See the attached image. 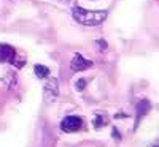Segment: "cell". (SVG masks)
Returning <instances> with one entry per match:
<instances>
[{"label":"cell","mask_w":159,"mask_h":147,"mask_svg":"<svg viewBox=\"0 0 159 147\" xmlns=\"http://www.w3.org/2000/svg\"><path fill=\"white\" fill-rule=\"evenodd\" d=\"M72 15L73 19L80 24H84V25H99L102 24L105 19H107L108 13L107 11H89V10H83L80 6H75L72 10Z\"/></svg>","instance_id":"cell-1"},{"label":"cell","mask_w":159,"mask_h":147,"mask_svg":"<svg viewBox=\"0 0 159 147\" xmlns=\"http://www.w3.org/2000/svg\"><path fill=\"white\" fill-rule=\"evenodd\" d=\"M83 125V120L81 117L78 116H67L62 122H61V130L65 131V133H73V131H78Z\"/></svg>","instance_id":"cell-2"},{"label":"cell","mask_w":159,"mask_h":147,"mask_svg":"<svg viewBox=\"0 0 159 147\" xmlns=\"http://www.w3.org/2000/svg\"><path fill=\"white\" fill-rule=\"evenodd\" d=\"M45 103H52L59 95V84L56 78H51L45 84Z\"/></svg>","instance_id":"cell-3"},{"label":"cell","mask_w":159,"mask_h":147,"mask_svg":"<svg viewBox=\"0 0 159 147\" xmlns=\"http://www.w3.org/2000/svg\"><path fill=\"white\" fill-rule=\"evenodd\" d=\"M91 66H92V62L88 60V59H84L81 54H78V52L73 56V59L70 62V70L72 71H83V70L91 68Z\"/></svg>","instance_id":"cell-4"},{"label":"cell","mask_w":159,"mask_h":147,"mask_svg":"<svg viewBox=\"0 0 159 147\" xmlns=\"http://www.w3.org/2000/svg\"><path fill=\"white\" fill-rule=\"evenodd\" d=\"M16 57V51L10 44H0V62H10L13 63Z\"/></svg>","instance_id":"cell-5"},{"label":"cell","mask_w":159,"mask_h":147,"mask_svg":"<svg viewBox=\"0 0 159 147\" xmlns=\"http://www.w3.org/2000/svg\"><path fill=\"white\" fill-rule=\"evenodd\" d=\"M150 111H151V104H150V101H148V100H140V101L137 103V112H135V127L139 125L140 119H142V117H145V116H147Z\"/></svg>","instance_id":"cell-6"},{"label":"cell","mask_w":159,"mask_h":147,"mask_svg":"<svg viewBox=\"0 0 159 147\" xmlns=\"http://www.w3.org/2000/svg\"><path fill=\"white\" fill-rule=\"evenodd\" d=\"M34 71L38 76V79H45L49 74V68H48V66H45V65H35L34 66Z\"/></svg>","instance_id":"cell-7"},{"label":"cell","mask_w":159,"mask_h":147,"mask_svg":"<svg viewBox=\"0 0 159 147\" xmlns=\"http://www.w3.org/2000/svg\"><path fill=\"white\" fill-rule=\"evenodd\" d=\"M103 125H107V119H103L102 116H96L94 117V127L99 128V127H103Z\"/></svg>","instance_id":"cell-8"},{"label":"cell","mask_w":159,"mask_h":147,"mask_svg":"<svg viewBox=\"0 0 159 147\" xmlns=\"http://www.w3.org/2000/svg\"><path fill=\"white\" fill-rule=\"evenodd\" d=\"M86 87V79H78V82H76V89L78 90H83Z\"/></svg>","instance_id":"cell-9"},{"label":"cell","mask_w":159,"mask_h":147,"mask_svg":"<svg viewBox=\"0 0 159 147\" xmlns=\"http://www.w3.org/2000/svg\"><path fill=\"white\" fill-rule=\"evenodd\" d=\"M97 44L102 49H107V43H105V40H97Z\"/></svg>","instance_id":"cell-10"},{"label":"cell","mask_w":159,"mask_h":147,"mask_svg":"<svg viewBox=\"0 0 159 147\" xmlns=\"http://www.w3.org/2000/svg\"><path fill=\"white\" fill-rule=\"evenodd\" d=\"M154 147H157V145H154Z\"/></svg>","instance_id":"cell-11"}]
</instances>
